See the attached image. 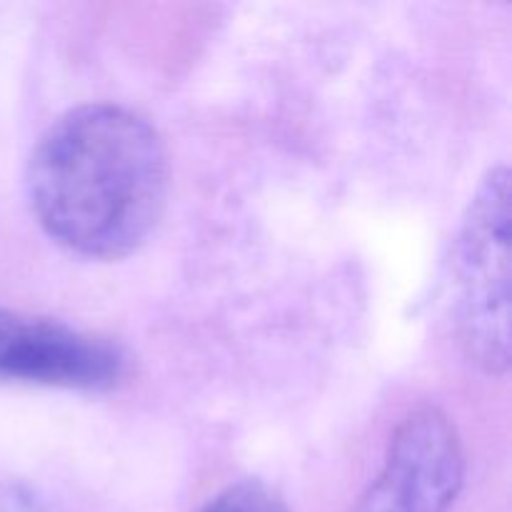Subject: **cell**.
Instances as JSON below:
<instances>
[{
	"mask_svg": "<svg viewBox=\"0 0 512 512\" xmlns=\"http://www.w3.org/2000/svg\"><path fill=\"white\" fill-rule=\"evenodd\" d=\"M0 512H53V510H50L48 505L38 503L35 498H30V495H13V498H8L3 505H0Z\"/></svg>",
	"mask_w": 512,
	"mask_h": 512,
	"instance_id": "cell-6",
	"label": "cell"
},
{
	"mask_svg": "<svg viewBox=\"0 0 512 512\" xmlns=\"http://www.w3.org/2000/svg\"><path fill=\"white\" fill-rule=\"evenodd\" d=\"M203 512H288V508L263 485L235 483L215 495Z\"/></svg>",
	"mask_w": 512,
	"mask_h": 512,
	"instance_id": "cell-5",
	"label": "cell"
},
{
	"mask_svg": "<svg viewBox=\"0 0 512 512\" xmlns=\"http://www.w3.org/2000/svg\"><path fill=\"white\" fill-rule=\"evenodd\" d=\"M158 130L123 105H80L38 140L30 203L50 238L85 258L118 260L145 243L168 198Z\"/></svg>",
	"mask_w": 512,
	"mask_h": 512,
	"instance_id": "cell-1",
	"label": "cell"
},
{
	"mask_svg": "<svg viewBox=\"0 0 512 512\" xmlns=\"http://www.w3.org/2000/svg\"><path fill=\"white\" fill-rule=\"evenodd\" d=\"M128 358L110 340L60 320L0 308V378L70 390H110Z\"/></svg>",
	"mask_w": 512,
	"mask_h": 512,
	"instance_id": "cell-4",
	"label": "cell"
},
{
	"mask_svg": "<svg viewBox=\"0 0 512 512\" xmlns=\"http://www.w3.org/2000/svg\"><path fill=\"white\" fill-rule=\"evenodd\" d=\"M463 473V445L453 420L435 405L415 408L395 428L360 512H450Z\"/></svg>",
	"mask_w": 512,
	"mask_h": 512,
	"instance_id": "cell-3",
	"label": "cell"
},
{
	"mask_svg": "<svg viewBox=\"0 0 512 512\" xmlns=\"http://www.w3.org/2000/svg\"><path fill=\"white\" fill-rule=\"evenodd\" d=\"M455 315L465 355L490 375L510 365V173L488 170L453 250Z\"/></svg>",
	"mask_w": 512,
	"mask_h": 512,
	"instance_id": "cell-2",
	"label": "cell"
}]
</instances>
